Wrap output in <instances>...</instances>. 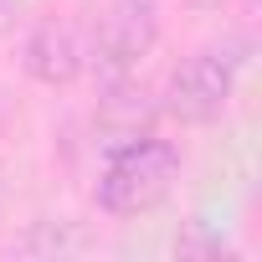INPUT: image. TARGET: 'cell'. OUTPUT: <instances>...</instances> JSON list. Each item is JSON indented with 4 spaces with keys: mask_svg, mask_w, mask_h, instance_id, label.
Returning a JSON list of instances; mask_svg holds the SVG:
<instances>
[{
    "mask_svg": "<svg viewBox=\"0 0 262 262\" xmlns=\"http://www.w3.org/2000/svg\"><path fill=\"white\" fill-rule=\"evenodd\" d=\"M175 175H180V149L175 144L134 139L108 160V170L98 180V206L108 216H144L170 195Z\"/></svg>",
    "mask_w": 262,
    "mask_h": 262,
    "instance_id": "obj_1",
    "label": "cell"
},
{
    "mask_svg": "<svg viewBox=\"0 0 262 262\" xmlns=\"http://www.w3.org/2000/svg\"><path fill=\"white\" fill-rule=\"evenodd\" d=\"M160 41V11H155V0H113L108 16L98 21L93 31V67L108 88H123L128 72H134Z\"/></svg>",
    "mask_w": 262,
    "mask_h": 262,
    "instance_id": "obj_2",
    "label": "cell"
},
{
    "mask_svg": "<svg viewBox=\"0 0 262 262\" xmlns=\"http://www.w3.org/2000/svg\"><path fill=\"white\" fill-rule=\"evenodd\" d=\"M236 72H242V57L236 47L216 41V47H201L175 77H170V93H165V108L180 118V123H216L236 93Z\"/></svg>",
    "mask_w": 262,
    "mask_h": 262,
    "instance_id": "obj_3",
    "label": "cell"
},
{
    "mask_svg": "<svg viewBox=\"0 0 262 262\" xmlns=\"http://www.w3.org/2000/svg\"><path fill=\"white\" fill-rule=\"evenodd\" d=\"M88 62V36H82V21L72 16H47L36 21V31L26 36L21 47V67L26 77L47 82V88H67Z\"/></svg>",
    "mask_w": 262,
    "mask_h": 262,
    "instance_id": "obj_4",
    "label": "cell"
},
{
    "mask_svg": "<svg viewBox=\"0 0 262 262\" xmlns=\"http://www.w3.org/2000/svg\"><path fill=\"white\" fill-rule=\"evenodd\" d=\"M195 6H221V0H195Z\"/></svg>",
    "mask_w": 262,
    "mask_h": 262,
    "instance_id": "obj_5",
    "label": "cell"
}]
</instances>
